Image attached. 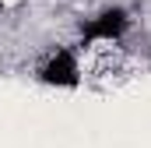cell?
Listing matches in <instances>:
<instances>
[{
	"label": "cell",
	"mask_w": 151,
	"mask_h": 148,
	"mask_svg": "<svg viewBox=\"0 0 151 148\" xmlns=\"http://www.w3.org/2000/svg\"><path fill=\"white\" fill-rule=\"evenodd\" d=\"M32 78H35L42 88H53V92H74V88H81V81H84L81 46H70V42L49 46L35 60Z\"/></svg>",
	"instance_id": "6da1fadb"
},
{
	"label": "cell",
	"mask_w": 151,
	"mask_h": 148,
	"mask_svg": "<svg viewBox=\"0 0 151 148\" xmlns=\"http://www.w3.org/2000/svg\"><path fill=\"white\" fill-rule=\"evenodd\" d=\"M134 28V11L127 4H102L77 25V46H116L130 36Z\"/></svg>",
	"instance_id": "7a4b0ae2"
}]
</instances>
